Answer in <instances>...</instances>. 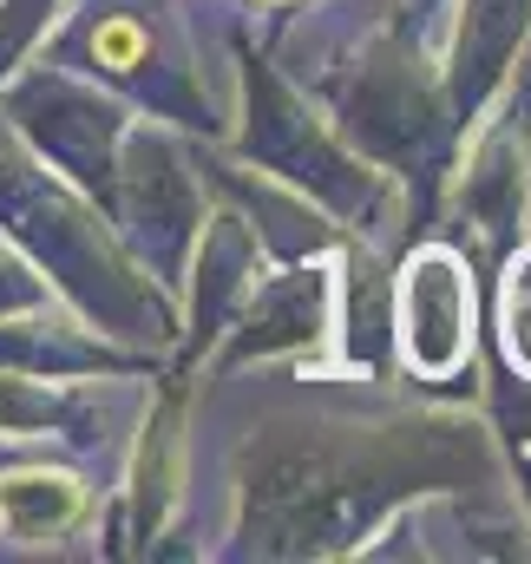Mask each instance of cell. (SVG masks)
<instances>
[{"label":"cell","mask_w":531,"mask_h":564,"mask_svg":"<svg viewBox=\"0 0 531 564\" xmlns=\"http://www.w3.org/2000/svg\"><path fill=\"white\" fill-rule=\"evenodd\" d=\"M0 217L7 230L33 250V263L46 270L53 263V282L93 315V322H112L106 335H144V341H171L177 315L164 308V295L151 289V276H138L132 263L112 250V237L99 230V217L66 197L40 164L26 158H0Z\"/></svg>","instance_id":"2"},{"label":"cell","mask_w":531,"mask_h":564,"mask_svg":"<svg viewBox=\"0 0 531 564\" xmlns=\"http://www.w3.org/2000/svg\"><path fill=\"white\" fill-rule=\"evenodd\" d=\"M26 308H46V282L33 276L26 263L0 257V315H26Z\"/></svg>","instance_id":"20"},{"label":"cell","mask_w":531,"mask_h":564,"mask_svg":"<svg viewBox=\"0 0 531 564\" xmlns=\"http://www.w3.org/2000/svg\"><path fill=\"white\" fill-rule=\"evenodd\" d=\"M335 112H342V132L368 158L400 164V171L426 164L433 144H440V126L453 119L446 112V86L433 73H420V59H407L400 46H375L368 53V66L335 99Z\"/></svg>","instance_id":"6"},{"label":"cell","mask_w":531,"mask_h":564,"mask_svg":"<svg viewBox=\"0 0 531 564\" xmlns=\"http://www.w3.org/2000/svg\"><path fill=\"white\" fill-rule=\"evenodd\" d=\"M394 348L407 375L453 381L473 368V263L453 243H420L394 282Z\"/></svg>","instance_id":"4"},{"label":"cell","mask_w":531,"mask_h":564,"mask_svg":"<svg viewBox=\"0 0 531 564\" xmlns=\"http://www.w3.org/2000/svg\"><path fill=\"white\" fill-rule=\"evenodd\" d=\"M0 368L13 375H93V368H132L126 355H112L106 341H86L79 328L59 322H7L0 315Z\"/></svg>","instance_id":"16"},{"label":"cell","mask_w":531,"mask_h":564,"mask_svg":"<svg viewBox=\"0 0 531 564\" xmlns=\"http://www.w3.org/2000/svg\"><path fill=\"white\" fill-rule=\"evenodd\" d=\"M243 79H250V126H243V151L269 164L282 184H295L302 197L328 204L335 217L348 224H368L375 204H381V177L361 171V158H348L335 132H322L302 99L257 59H243Z\"/></svg>","instance_id":"3"},{"label":"cell","mask_w":531,"mask_h":564,"mask_svg":"<svg viewBox=\"0 0 531 564\" xmlns=\"http://www.w3.org/2000/svg\"><path fill=\"white\" fill-rule=\"evenodd\" d=\"M335 328V282L328 270H282L250 289V302L237 308V322L224 328V355L217 375L237 361H263V355H302Z\"/></svg>","instance_id":"8"},{"label":"cell","mask_w":531,"mask_h":564,"mask_svg":"<svg viewBox=\"0 0 531 564\" xmlns=\"http://www.w3.org/2000/svg\"><path fill=\"white\" fill-rule=\"evenodd\" d=\"M53 7H59V0H0V79L13 73V53L53 20Z\"/></svg>","instance_id":"19"},{"label":"cell","mask_w":531,"mask_h":564,"mask_svg":"<svg viewBox=\"0 0 531 564\" xmlns=\"http://www.w3.org/2000/svg\"><path fill=\"white\" fill-rule=\"evenodd\" d=\"M459 210L473 224V237L486 250H512L519 230H525V158L512 132H486L479 151L466 158V177H459Z\"/></svg>","instance_id":"12"},{"label":"cell","mask_w":531,"mask_h":564,"mask_svg":"<svg viewBox=\"0 0 531 564\" xmlns=\"http://www.w3.org/2000/svg\"><path fill=\"white\" fill-rule=\"evenodd\" d=\"M86 66L119 79V86H138L151 93L158 106H184L191 93V73L171 66L164 53V7H144V0H119V7H93L86 20Z\"/></svg>","instance_id":"10"},{"label":"cell","mask_w":531,"mask_h":564,"mask_svg":"<svg viewBox=\"0 0 531 564\" xmlns=\"http://www.w3.org/2000/svg\"><path fill=\"white\" fill-rule=\"evenodd\" d=\"M0 433L7 440H106V408L73 394L59 375H0Z\"/></svg>","instance_id":"13"},{"label":"cell","mask_w":531,"mask_h":564,"mask_svg":"<svg viewBox=\"0 0 531 564\" xmlns=\"http://www.w3.org/2000/svg\"><path fill=\"white\" fill-rule=\"evenodd\" d=\"M86 519V486L73 473H7L0 479V532L20 545H53Z\"/></svg>","instance_id":"15"},{"label":"cell","mask_w":531,"mask_h":564,"mask_svg":"<svg viewBox=\"0 0 531 564\" xmlns=\"http://www.w3.org/2000/svg\"><path fill=\"white\" fill-rule=\"evenodd\" d=\"M7 112L20 119V132H33L40 151L53 158V171L79 177L86 191L106 197L112 164H119V139H126V112L86 86H73L66 73H26L7 99Z\"/></svg>","instance_id":"7"},{"label":"cell","mask_w":531,"mask_h":564,"mask_svg":"<svg viewBox=\"0 0 531 564\" xmlns=\"http://www.w3.org/2000/svg\"><path fill=\"white\" fill-rule=\"evenodd\" d=\"M492 426L506 440V459L525 486V506H531V375H499L492 388Z\"/></svg>","instance_id":"18"},{"label":"cell","mask_w":531,"mask_h":564,"mask_svg":"<svg viewBox=\"0 0 531 564\" xmlns=\"http://www.w3.org/2000/svg\"><path fill=\"white\" fill-rule=\"evenodd\" d=\"M177 479H184V394H171L144 433H138V466H132V539L151 545V532L164 525L171 499H177Z\"/></svg>","instance_id":"14"},{"label":"cell","mask_w":531,"mask_h":564,"mask_svg":"<svg viewBox=\"0 0 531 564\" xmlns=\"http://www.w3.org/2000/svg\"><path fill=\"white\" fill-rule=\"evenodd\" d=\"M531 26V0H459V26H453V66H446V112L466 126L486 112V99L506 86L512 53Z\"/></svg>","instance_id":"9"},{"label":"cell","mask_w":531,"mask_h":564,"mask_svg":"<svg viewBox=\"0 0 531 564\" xmlns=\"http://www.w3.org/2000/svg\"><path fill=\"white\" fill-rule=\"evenodd\" d=\"M492 479V446L466 414H394V421H275L243 453V552L322 558L355 552L394 506Z\"/></svg>","instance_id":"1"},{"label":"cell","mask_w":531,"mask_h":564,"mask_svg":"<svg viewBox=\"0 0 531 564\" xmlns=\"http://www.w3.org/2000/svg\"><path fill=\"white\" fill-rule=\"evenodd\" d=\"M191 250H197V341H217L250 302V289L263 282V250L237 210H217Z\"/></svg>","instance_id":"11"},{"label":"cell","mask_w":531,"mask_h":564,"mask_svg":"<svg viewBox=\"0 0 531 564\" xmlns=\"http://www.w3.org/2000/svg\"><path fill=\"white\" fill-rule=\"evenodd\" d=\"M499 348L506 368L531 375V243L506 250V276H499Z\"/></svg>","instance_id":"17"},{"label":"cell","mask_w":531,"mask_h":564,"mask_svg":"<svg viewBox=\"0 0 531 564\" xmlns=\"http://www.w3.org/2000/svg\"><path fill=\"white\" fill-rule=\"evenodd\" d=\"M106 204H112V224H126L144 250V263H158L164 276L191 257L197 230H204V197H197V177L184 171L177 144L164 132H132L119 139V164H112V184H106Z\"/></svg>","instance_id":"5"}]
</instances>
